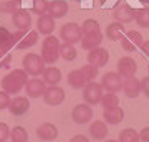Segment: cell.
<instances>
[{
    "label": "cell",
    "mask_w": 149,
    "mask_h": 142,
    "mask_svg": "<svg viewBox=\"0 0 149 142\" xmlns=\"http://www.w3.org/2000/svg\"><path fill=\"white\" fill-rule=\"evenodd\" d=\"M27 81H28V73L25 69H13L7 76H3V79H2V88L8 94H17L27 84Z\"/></svg>",
    "instance_id": "1"
},
{
    "label": "cell",
    "mask_w": 149,
    "mask_h": 142,
    "mask_svg": "<svg viewBox=\"0 0 149 142\" xmlns=\"http://www.w3.org/2000/svg\"><path fill=\"white\" fill-rule=\"evenodd\" d=\"M42 58L45 64H53L60 58V40L53 35H48L42 45Z\"/></svg>",
    "instance_id": "2"
},
{
    "label": "cell",
    "mask_w": 149,
    "mask_h": 142,
    "mask_svg": "<svg viewBox=\"0 0 149 142\" xmlns=\"http://www.w3.org/2000/svg\"><path fill=\"white\" fill-rule=\"evenodd\" d=\"M23 69L35 78L38 74H43V71H45V61H43L42 56H38L35 53H28L23 58Z\"/></svg>",
    "instance_id": "3"
},
{
    "label": "cell",
    "mask_w": 149,
    "mask_h": 142,
    "mask_svg": "<svg viewBox=\"0 0 149 142\" xmlns=\"http://www.w3.org/2000/svg\"><path fill=\"white\" fill-rule=\"evenodd\" d=\"M60 38L63 40L65 43H70V45H74V43L81 42L83 38V32H81V26L70 21V23H65L60 30Z\"/></svg>",
    "instance_id": "4"
},
{
    "label": "cell",
    "mask_w": 149,
    "mask_h": 142,
    "mask_svg": "<svg viewBox=\"0 0 149 142\" xmlns=\"http://www.w3.org/2000/svg\"><path fill=\"white\" fill-rule=\"evenodd\" d=\"M103 86L100 83H95V81H90L83 88V99H85L86 104L90 106H95L98 103H101V98H103Z\"/></svg>",
    "instance_id": "5"
},
{
    "label": "cell",
    "mask_w": 149,
    "mask_h": 142,
    "mask_svg": "<svg viewBox=\"0 0 149 142\" xmlns=\"http://www.w3.org/2000/svg\"><path fill=\"white\" fill-rule=\"evenodd\" d=\"M123 83H124V78L121 74L114 73V71H109L101 78V86L103 89H106L108 93H119L123 89Z\"/></svg>",
    "instance_id": "6"
},
{
    "label": "cell",
    "mask_w": 149,
    "mask_h": 142,
    "mask_svg": "<svg viewBox=\"0 0 149 142\" xmlns=\"http://www.w3.org/2000/svg\"><path fill=\"white\" fill-rule=\"evenodd\" d=\"M108 60H109V51L103 46H96V48H93V50L88 51V63L96 66V68L106 66Z\"/></svg>",
    "instance_id": "7"
},
{
    "label": "cell",
    "mask_w": 149,
    "mask_h": 142,
    "mask_svg": "<svg viewBox=\"0 0 149 142\" xmlns=\"http://www.w3.org/2000/svg\"><path fill=\"white\" fill-rule=\"evenodd\" d=\"M65 96L66 94H65V91L61 89V88H58V86H48L42 98H43V101H45V104L58 106L65 101Z\"/></svg>",
    "instance_id": "8"
},
{
    "label": "cell",
    "mask_w": 149,
    "mask_h": 142,
    "mask_svg": "<svg viewBox=\"0 0 149 142\" xmlns=\"http://www.w3.org/2000/svg\"><path fill=\"white\" fill-rule=\"evenodd\" d=\"M71 117H73V121L76 124H86V122L91 121V117H93V109H91L90 104H76L71 111Z\"/></svg>",
    "instance_id": "9"
},
{
    "label": "cell",
    "mask_w": 149,
    "mask_h": 142,
    "mask_svg": "<svg viewBox=\"0 0 149 142\" xmlns=\"http://www.w3.org/2000/svg\"><path fill=\"white\" fill-rule=\"evenodd\" d=\"M12 21L13 25L22 30V32H28L30 26H32V17H30V12L25 10V8H18V10L12 15Z\"/></svg>",
    "instance_id": "10"
},
{
    "label": "cell",
    "mask_w": 149,
    "mask_h": 142,
    "mask_svg": "<svg viewBox=\"0 0 149 142\" xmlns=\"http://www.w3.org/2000/svg\"><path fill=\"white\" fill-rule=\"evenodd\" d=\"M136 71H138V64H136L134 58H131V56H124V58H121L118 61V73L121 74L124 79L134 76Z\"/></svg>",
    "instance_id": "11"
},
{
    "label": "cell",
    "mask_w": 149,
    "mask_h": 142,
    "mask_svg": "<svg viewBox=\"0 0 149 142\" xmlns=\"http://www.w3.org/2000/svg\"><path fill=\"white\" fill-rule=\"evenodd\" d=\"M113 17H114L116 21L129 23V21H133L134 18H136V10H134L131 5H128V3H123V5H119L118 8H114Z\"/></svg>",
    "instance_id": "12"
},
{
    "label": "cell",
    "mask_w": 149,
    "mask_h": 142,
    "mask_svg": "<svg viewBox=\"0 0 149 142\" xmlns=\"http://www.w3.org/2000/svg\"><path fill=\"white\" fill-rule=\"evenodd\" d=\"M45 89H47V84L43 83V79H28L27 84H25V91H27L28 98H42L43 93H45Z\"/></svg>",
    "instance_id": "13"
},
{
    "label": "cell",
    "mask_w": 149,
    "mask_h": 142,
    "mask_svg": "<svg viewBox=\"0 0 149 142\" xmlns=\"http://www.w3.org/2000/svg\"><path fill=\"white\" fill-rule=\"evenodd\" d=\"M37 136H38V139H42V141H45V142L55 141V139L58 137V129H56V126L52 124V122H43L42 126H38Z\"/></svg>",
    "instance_id": "14"
},
{
    "label": "cell",
    "mask_w": 149,
    "mask_h": 142,
    "mask_svg": "<svg viewBox=\"0 0 149 142\" xmlns=\"http://www.w3.org/2000/svg\"><path fill=\"white\" fill-rule=\"evenodd\" d=\"M123 91H124V94L128 96V98H131V99L138 98L139 93H141V81H139L138 78H134V76L126 78L124 83H123Z\"/></svg>",
    "instance_id": "15"
},
{
    "label": "cell",
    "mask_w": 149,
    "mask_h": 142,
    "mask_svg": "<svg viewBox=\"0 0 149 142\" xmlns=\"http://www.w3.org/2000/svg\"><path fill=\"white\" fill-rule=\"evenodd\" d=\"M28 107H30V101H28V98H23V96H17L15 99H12L10 106H8L13 116H23L28 111Z\"/></svg>",
    "instance_id": "16"
},
{
    "label": "cell",
    "mask_w": 149,
    "mask_h": 142,
    "mask_svg": "<svg viewBox=\"0 0 149 142\" xmlns=\"http://www.w3.org/2000/svg\"><path fill=\"white\" fill-rule=\"evenodd\" d=\"M68 13V3L65 0H52L48 3V15L53 18H63Z\"/></svg>",
    "instance_id": "17"
},
{
    "label": "cell",
    "mask_w": 149,
    "mask_h": 142,
    "mask_svg": "<svg viewBox=\"0 0 149 142\" xmlns=\"http://www.w3.org/2000/svg\"><path fill=\"white\" fill-rule=\"evenodd\" d=\"M55 30V18L50 15H40V18H38L37 21V32L42 33V35H52Z\"/></svg>",
    "instance_id": "18"
},
{
    "label": "cell",
    "mask_w": 149,
    "mask_h": 142,
    "mask_svg": "<svg viewBox=\"0 0 149 142\" xmlns=\"http://www.w3.org/2000/svg\"><path fill=\"white\" fill-rule=\"evenodd\" d=\"M103 119H104V122H108V124L116 126V124H119V122L124 119V111H123L119 106H116V107H109V109H104V112H103Z\"/></svg>",
    "instance_id": "19"
},
{
    "label": "cell",
    "mask_w": 149,
    "mask_h": 142,
    "mask_svg": "<svg viewBox=\"0 0 149 142\" xmlns=\"http://www.w3.org/2000/svg\"><path fill=\"white\" fill-rule=\"evenodd\" d=\"M124 35H126V30H124V25H123L121 21H113V23H109L106 26V37L111 42L123 40Z\"/></svg>",
    "instance_id": "20"
},
{
    "label": "cell",
    "mask_w": 149,
    "mask_h": 142,
    "mask_svg": "<svg viewBox=\"0 0 149 142\" xmlns=\"http://www.w3.org/2000/svg\"><path fill=\"white\" fill-rule=\"evenodd\" d=\"M68 83H70V86H71L73 89H83L90 81H88V78L83 74L81 69H74V71H70Z\"/></svg>",
    "instance_id": "21"
},
{
    "label": "cell",
    "mask_w": 149,
    "mask_h": 142,
    "mask_svg": "<svg viewBox=\"0 0 149 142\" xmlns=\"http://www.w3.org/2000/svg\"><path fill=\"white\" fill-rule=\"evenodd\" d=\"M101 42H103V33H90V35H83L81 38V46L83 50H93L96 46H101Z\"/></svg>",
    "instance_id": "22"
},
{
    "label": "cell",
    "mask_w": 149,
    "mask_h": 142,
    "mask_svg": "<svg viewBox=\"0 0 149 142\" xmlns=\"http://www.w3.org/2000/svg\"><path fill=\"white\" fill-rule=\"evenodd\" d=\"M61 81V71L55 66H48L43 71V83L48 86H56Z\"/></svg>",
    "instance_id": "23"
},
{
    "label": "cell",
    "mask_w": 149,
    "mask_h": 142,
    "mask_svg": "<svg viewBox=\"0 0 149 142\" xmlns=\"http://www.w3.org/2000/svg\"><path fill=\"white\" fill-rule=\"evenodd\" d=\"M17 43L13 40V33H10L5 26H0V50L2 51H10L12 46H15Z\"/></svg>",
    "instance_id": "24"
},
{
    "label": "cell",
    "mask_w": 149,
    "mask_h": 142,
    "mask_svg": "<svg viewBox=\"0 0 149 142\" xmlns=\"http://www.w3.org/2000/svg\"><path fill=\"white\" fill-rule=\"evenodd\" d=\"M37 42H38V32L30 30V32H25L23 38L17 43V48H18V50H28V48L35 46V45H37Z\"/></svg>",
    "instance_id": "25"
},
{
    "label": "cell",
    "mask_w": 149,
    "mask_h": 142,
    "mask_svg": "<svg viewBox=\"0 0 149 142\" xmlns=\"http://www.w3.org/2000/svg\"><path fill=\"white\" fill-rule=\"evenodd\" d=\"M90 136L95 139H104L108 136V127L101 121H93L90 126Z\"/></svg>",
    "instance_id": "26"
},
{
    "label": "cell",
    "mask_w": 149,
    "mask_h": 142,
    "mask_svg": "<svg viewBox=\"0 0 149 142\" xmlns=\"http://www.w3.org/2000/svg\"><path fill=\"white\" fill-rule=\"evenodd\" d=\"M60 56L63 60H66V61H73V60L78 56V51H76L74 45L63 43V45H60Z\"/></svg>",
    "instance_id": "27"
},
{
    "label": "cell",
    "mask_w": 149,
    "mask_h": 142,
    "mask_svg": "<svg viewBox=\"0 0 149 142\" xmlns=\"http://www.w3.org/2000/svg\"><path fill=\"white\" fill-rule=\"evenodd\" d=\"M10 139H12V142H28L27 129L22 126H15L10 131Z\"/></svg>",
    "instance_id": "28"
},
{
    "label": "cell",
    "mask_w": 149,
    "mask_h": 142,
    "mask_svg": "<svg viewBox=\"0 0 149 142\" xmlns=\"http://www.w3.org/2000/svg\"><path fill=\"white\" fill-rule=\"evenodd\" d=\"M119 142H139V132L133 127H126L119 132Z\"/></svg>",
    "instance_id": "29"
},
{
    "label": "cell",
    "mask_w": 149,
    "mask_h": 142,
    "mask_svg": "<svg viewBox=\"0 0 149 142\" xmlns=\"http://www.w3.org/2000/svg\"><path fill=\"white\" fill-rule=\"evenodd\" d=\"M134 20L141 28H149V7L136 10V18Z\"/></svg>",
    "instance_id": "30"
},
{
    "label": "cell",
    "mask_w": 149,
    "mask_h": 142,
    "mask_svg": "<svg viewBox=\"0 0 149 142\" xmlns=\"http://www.w3.org/2000/svg\"><path fill=\"white\" fill-rule=\"evenodd\" d=\"M81 32H83V35H90V33H100L101 28H100V23H98L95 18H88V20L83 21Z\"/></svg>",
    "instance_id": "31"
},
{
    "label": "cell",
    "mask_w": 149,
    "mask_h": 142,
    "mask_svg": "<svg viewBox=\"0 0 149 142\" xmlns=\"http://www.w3.org/2000/svg\"><path fill=\"white\" fill-rule=\"evenodd\" d=\"M101 106H103V109L116 107V106H119V98L116 96V93H106L101 98Z\"/></svg>",
    "instance_id": "32"
},
{
    "label": "cell",
    "mask_w": 149,
    "mask_h": 142,
    "mask_svg": "<svg viewBox=\"0 0 149 142\" xmlns=\"http://www.w3.org/2000/svg\"><path fill=\"white\" fill-rule=\"evenodd\" d=\"M32 10H33V13L45 15V13L48 12V2H47V0H33Z\"/></svg>",
    "instance_id": "33"
},
{
    "label": "cell",
    "mask_w": 149,
    "mask_h": 142,
    "mask_svg": "<svg viewBox=\"0 0 149 142\" xmlns=\"http://www.w3.org/2000/svg\"><path fill=\"white\" fill-rule=\"evenodd\" d=\"M124 37L128 38V40H131V42H133L138 48H141V45H143V42H144L143 35H141L139 32H136V30H131V32H128Z\"/></svg>",
    "instance_id": "34"
},
{
    "label": "cell",
    "mask_w": 149,
    "mask_h": 142,
    "mask_svg": "<svg viewBox=\"0 0 149 142\" xmlns=\"http://www.w3.org/2000/svg\"><path fill=\"white\" fill-rule=\"evenodd\" d=\"M81 71H83V74H85L86 78H88V81H91V79L96 78V74H98V68L96 66H93V64H85V66H81Z\"/></svg>",
    "instance_id": "35"
},
{
    "label": "cell",
    "mask_w": 149,
    "mask_h": 142,
    "mask_svg": "<svg viewBox=\"0 0 149 142\" xmlns=\"http://www.w3.org/2000/svg\"><path fill=\"white\" fill-rule=\"evenodd\" d=\"M18 10V7H17V2L15 0H10V2H3L2 5H0V12L2 13H15V12Z\"/></svg>",
    "instance_id": "36"
},
{
    "label": "cell",
    "mask_w": 149,
    "mask_h": 142,
    "mask_svg": "<svg viewBox=\"0 0 149 142\" xmlns=\"http://www.w3.org/2000/svg\"><path fill=\"white\" fill-rule=\"evenodd\" d=\"M10 61H12V53L0 50V68H8Z\"/></svg>",
    "instance_id": "37"
},
{
    "label": "cell",
    "mask_w": 149,
    "mask_h": 142,
    "mask_svg": "<svg viewBox=\"0 0 149 142\" xmlns=\"http://www.w3.org/2000/svg\"><path fill=\"white\" fill-rule=\"evenodd\" d=\"M12 99H10V94L5 93V91H0V111L2 109H7L10 106Z\"/></svg>",
    "instance_id": "38"
},
{
    "label": "cell",
    "mask_w": 149,
    "mask_h": 142,
    "mask_svg": "<svg viewBox=\"0 0 149 142\" xmlns=\"http://www.w3.org/2000/svg\"><path fill=\"white\" fill-rule=\"evenodd\" d=\"M10 131L12 129H8L5 122H0V142H7V139L10 137Z\"/></svg>",
    "instance_id": "39"
},
{
    "label": "cell",
    "mask_w": 149,
    "mask_h": 142,
    "mask_svg": "<svg viewBox=\"0 0 149 142\" xmlns=\"http://www.w3.org/2000/svg\"><path fill=\"white\" fill-rule=\"evenodd\" d=\"M141 91H143L144 94L149 98V76H148V78L141 79Z\"/></svg>",
    "instance_id": "40"
},
{
    "label": "cell",
    "mask_w": 149,
    "mask_h": 142,
    "mask_svg": "<svg viewBox=\"0 0 149 142\" xmlns=\"http://www.w3.org/2000/svg\"><path fill=\"white\" fill-rule=\"evenodd\" d=\"M139 141L149 142V126H148V127H144L143 131L139 132Z\"/></svg>",
    "instance_id": "41"
},
{
    "label": "cell",
    "mask_w": 149,
    "mask_h": 142,
    "mask_svg": "<svg viewBox=\"0 0 149 142\" xmlns=\"http://www.w3.org/2000/svg\"><path fill=\"white\" fill-rule=\"evenodd\" d=\"M70 142H90V141H88V137L83 136V134H76L74 137H71Z\"/></svg>",
    "instance_id": "42"
},
{
    "label": "cell",
    "mask_w": 149,
    "mask_h": 142,
    "mask_svg": "<svg viewBox=\"0 0 149 142\" xmlns=\"http://www.w3.org/2000/svg\"><path fill=\"white\" fill-rule=\"evenodd\" d=\"M141 48H143L144 55L149 58V40H146V42H143V45H141Z\"/></svg>",
    "instance_id": "43"
},
{
    "label": "cell",
    "mask_w": 149,
    "mask_h": 142,
    "mask_svg": "<svg viewBox=\"0 0 149 142\" xmlns=\"http://www.w3.org/2000/svg\"><path fill=\"white\" fill-rule=\"evenodd\" d=\"M139 2H143V3H149V0H139Z\"/></svg>",
    "instance_id": "44"
},
{
    "label": "cell",
    "mask_w": 149,
    "mask_h": 142,
    "mask_svg": "<svg viewBox=\"0 0 149 142\" xmlns=\"http://www.w3.org/2000/svg\"><path fill=\"white\" fill-rule=\"evenodd\" d=\"M106 142H119V141H106Z\"/></svg>",
    "instance_id": "45"
},
{
    "label": "cell",
    "mask_w": 149,
    "mask_h": 142,
    "mask_svg": "<svg viewBox=\"0 0 149 142\" xmlns=\"http://www.w3.org/2000/svg\"><path fill=\"white\" fill-rule=\"evenodd\" d=\"M15 2H17V3H18V2H20V0H15Z\"/></svg>",
    "instance_id": "46"
},
{
    "label": "cell",
    "mask_w": 149,
    "mask_h": 142,
    "mask_svg": "<svg viewBox=\"0 0 149 142\" xmlns=\"http://www.w3.org/2000/svg\"><path fill=\"white\" fill-rule=\"evenodd\" d=\"M148 69H149V66H148Z\"/></svg>",
    "instance_id": "47"
}]
</instances>
